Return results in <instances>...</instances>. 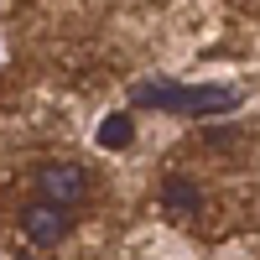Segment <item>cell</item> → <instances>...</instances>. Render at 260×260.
<instances>
[{"instance_id":"obj_1","label":"cell","mask_w":260,"mask_h":260,"mask_svg":"<svg viewBox=\"0 0 260 260\" xmlns=\"http://www.w3.org/2000/svg\"><path fill=\"white\" fill-rule=\"evenodd\" d=\"M31 182H37V198H47L57 208H78L89 198V172L78 161H42Z\"/></svg>"},{"instance_id":"obj_3","label":"cell","mask_w":260,"mask_h":260,"mask_svg":"<svg viewBox=\"0 0 260 260\" xmlns=\"http://www.w3.org/2000/svg\"><path fill=\"white\" fill-rule=\"evenodd\" d=\"M161 213L172 224H198V213H203V192H198V182L192 177H167L161 182Z\"/></svg>"},{"instance_id":"obj_2","label":"cell","mask_w":260,"mask_h":260,"mask_svg":"<svg viewBox=\"0 0 260 260\" xmlns=\"http://www.w3.org/2000/svg\"><path fill=\"white\" fill-rule=\"evenodd\" d=\"M21 234H26L31 245H62L68 240V208H57L47 198H37L21 208Z\"/></svg>"},{"instance_id":"obj_4","label":"cell","mask_w":260,"mask_h":260,"mask_svg":"<svg viewBox=\"0 0 260 260\" xmlns=\"http://www.w3.org/2000/svg\"><path fill=\"white\" fill-rule=\"evenodd\" d=\"M130 141H136V120H130V115H110L99 125V146L104 151H125Z\"/></svg>"}]
</instances>
